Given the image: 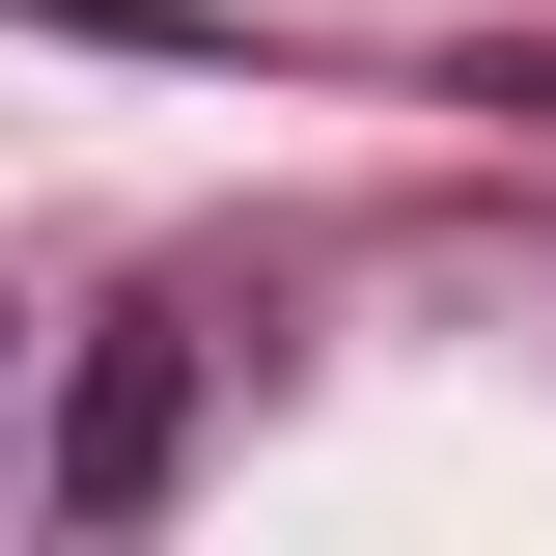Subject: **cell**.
<instances>
[{"label":"cell","mask_w":556,"mask_h":556,"mask_svg":"<svg viewBox=\"0 0 556 556\" xmlns=\"http://www.w3.org/2000/svg\"><path fill=\"white\" fill-rule=\"evenodd\" d=\"M167 473H195V334L139 306V334H84V390H56V529H139Z\"/></svg>","instance_id":"1"}]
</instances>
